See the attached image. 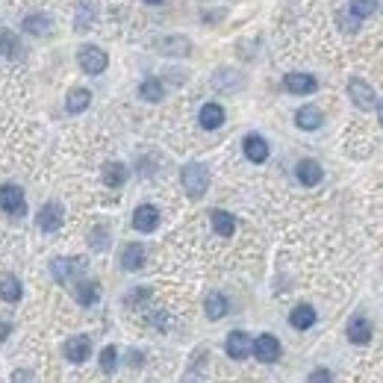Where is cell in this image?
Returning a JSON list of instances; mask_svg holds the SVG:
<instances>
[{
	"label": "cell",
	"mask_w": 383,
	"mask_h": 383,
	"mask_svg": "<svg viewBox=\"0 0 383 383\" xmlns=\"http://www.w3.org/2000/svg\"><path fill=\"white\" fill-rule=\"evenodd\" d=\"M180 180L189 197H204V192L209 189V169L204 162H189V165H183Z\"/></svg>",
	"instance_id": "6da1fadb"
},
{
	"label": "cell",
	"mask_w": 383,
	"mask_h": 383,
	"mask_svg": "<svg viewBox=\"0 0 383 383\" xmlns=\"http://www.w3.org/2000/svg\"><path fill=\"white\" fill-rule=\"evenodd\" d=\"M0 209H4L6 215H15V219L27 215V197H24V189L15 186V183H4V186H0Z\"/></svg>",
	"instance_id": "7a4b0ae2"
},
{
	"label": "cell",
	"mask_w": 383,
	"mask_h": 383,
	"mask_svg": "<svg viewBox=\"0 0 383 383\" xmlns=\"http://www.w3.org/2000/svg\"><path fill=\"white\" fill-rule=\"evenodd\" d=\"M83 272H86V260L83 257H59V260L51 262V274H54L56 283H71Z\"/></svg>",
	"instance_id": "3957f363"
},
{
	"label": "cell",
	"mask_w": 383,
	"mask_h": 383,
	"mask_svg": "<svg viewBox=\"0 0 383 383\" xmlns=\"http://www.w3.org/2000/svg\"><path fill=\"white\" fill-rule=\"evenodd\" d=\"M80 68L86 71V74H104L107 71V65H109V56L101 51V47H95V44H86V47H80Z\"/></svg>",
	"instance_id": "277c9868"
},
{
	"label": "cell",
	"mask_w": 383,
	"mask_h": 383,
	"mask_svg": "<svg viewBox=\"0 0 383 383\" xmlns=\"http://www.w3.org/2000/svg\"><path fill=\"white\" fill-rule=\"evenodd\" d=\"M348 95H351V104H354L357 109H363V112H372L375 104H377L375 89H372L365 80H360V77H354L351 83H348Z\"/></svg>",
	"instance_id": "5b68a950"
},
{
	"label": "cell",
	"mask_w": 383,
	"mask_h": 383,
	"mask_svg": "<svg viewBox=\"0 0 383 383\" xmlns=\"http://www.w3.org/2000/svg\"><path fill=\"white\" fill-rule=\"evenodd\" d=\"M251 354H254L260 363H277V360H280V354H283L280 339H277V336H272V333H262V336H257V339H254Z\"/></svg>",
	"instance_id": "8992f818"
},
{
	"label": "cell",
	"mask_w": 383,
	"mask_h": 383,
	"mask_svg": "<svg viewBox=\"0 0 383 383\" xmlns=\"http://www.w3.org/2000/svg\"><path fill=\"white\" fill-rule=\"evenodd\" d=\"M62 219H65V209H62L56 201L44 204V207L36 212V224H39L44 233H56V230L62 227Z\"/></svg>",
	"instance_id": "52a82bcc"
},
{
	"label": "cell",
	"mask_w": 383,
	"mask_h": 383,
	"mask_svg": "<svg viewBox=\"0 0 383 383\" xmlns=\"http://www.w3.org/2000/svg\"><path fill=\"white\" fill-rule=\"evenodd\" d=\"M283 89L292 92V95H312L315 89H319V80H315L312 74H301V71H292L283 77Z\"/></svg>",
	"instance_id": "ba28073f"
},
{
	"label": "cell",
	"mask_w": 383,
	"mask_h": 383,
	"mask_svg": "<svg viewBox=\"0 0 383 383\" xmlns=\"http://www.w3.org/2000/svg\"><path fill=\"white\" fill-rule=\"evenodd\" d=\"M62 354H65V360H71V363H86L92 357V339L89 336H71V339H65Z\"/></svg>",
	"instance_id": "9c48e42d"
},
{
	"label": "cell",
	"mask_w": 383,
	"mask_h": 383,
	"mask_svg": "<svg viewBox=\"0 0 383 383\" xmlns=\"http://www.w3.org/2000/svg\"><path fill=\"white\" fill-rule=\"evenodd\" d=\"M157 224H159V209L154 204L136 207V212H133V227H136L139 233H154Z\"/></svg>",
	"instance_id": "30bf717a"
},
{
	"label": "cell",
	"mask_w": 383,
	"mask_h": 383,
	"mask_svg": "<svg viewBox=\"0 0 383 383\" xmlns=\"http://www.w3.org/2000/svg\"><path fill=\"white\" fill-rule=\"evenodd\" d=\"M251 348H254V339L242 330H233L227 336V357L230 360H245L248 354H251Z\"/></svg>",
	"instance_id": "8fae6325"
},
{
	"label": "cell",
	"mask_w": 383,
	"mask_h": 383,
	"mask_svg": "<svg viewBox=\"0 0 383 383\" xmlns=\"http://www.w3.org/2000/svg\"><path fill=\"white\" fill-rule=\"evenodd\" d=\"M242 151H245V157H248V159L260 165V162L269 159V142H265L262 136H257V133H251V136H245Z\"/></svg>",
	"instance_id": "7c38bea8"
},
{
	"label": "cell",
	"mask_w": 383,
	"mask_h": 383,
	"mask_svg": "<svg viewBox=\"0 0 383 383\" xmlns=\"http://www.w3.org/2000/svg\"><path fill=\"white\" fill-rule=\"evenodd\" d=\"M295 174H298V180H301L304 186H319L322 177H324L322 165L315 159H301V162H298V169H295Z\"/></svg>",
	"instance_id": "4fadbf2b"
},
{
	"label": "cell",
	"mask_w": 383,
	"mask_h": 383,
	"mask_svg": "<svg viewBox=\"0 0 383 383\" xmlns=\"http://www.w3.org/2000/svg\"><path fill=\"white\" fill-rule=\"evenodd\" d=\"M197 121H201L204 130H219L224 124V109L219 104H204L201 112H197Z\"/></svg>",
	"instance_id": "5bb4252c"
},
{
	"label": "cell",
	"mask_w": 383,
	"mask_h": 383,
	"mask_svg": "<svg viewBox=\"0 0 383 383\" xmlns=\"http://www.w3.org/2000/svg\"><path fill=\"white\" fill-rule=\"evenodd\" d=\"M322 121H324V115H322L319 107H301V109L295 112V124L301 127V130H319Z\"/></svg>",
	"instance_id": "9a60e30c"
},
{
	"label": "cell",
	"mask_w": 383,
	"mask_h": 383,
	"mask_svg": "<svg viewBox=\"0 0 383 383\" xmlns=\"http://www.w3.org/2000/svg\"><path fill=\"white\" fill-rule=\"evenodd\" d=\"M24 32H30V36H51V32H54V21L51 18H47V15H27V18H24Z\"/></svg>",
	"instance_id": "2e32d148"
},
{
	"label": "cell",
	"mask_w": 383,
	"mask_h": 383,
	"mask_svg": "<svg viewBox=\"0 0 383 383\" xmlns=\"http://www.w3.org/2000/svg\"><path fill=\"white\" fill-rule=\"evenodd\" d=\"M121 265H124V272H139L142 265H145V248L136 245V242L124 245V251H121Z\"/></svg>",
	"instance_id": "e0dca14e"
},
{
	"label": "cell",
	"mask_w": 383,
	"mask_h": 383,
	"mask_svg": "<svg viewBox=\"0 0 383 383\" xmlns=\"http://www.w3.org/2000/svg\"><path fill=\"white\" fill-rule=\"evenodd\" d=\"M289 324L295 330H310L315 324V310L310 304H298L292 312H289Z\"/></svg>",
	"instance_id": "ac0fdd59"
},
{
	"label": "cell",
	"mask_w": 383,
	"mask_h": 383,
	"mask_svg": "<svg viewBox=\"0 0 383 383\" xmlns=\"http://www.w3.org/2000/svg\"><path fill=\"white\" fill-rule=\"evenodd\" d=\"M21 295H24V286H21L18 277H12V274L0 277V298H4L6 304H18Z\"/></svg>",
	"instance_id": "d6986e66"
},
{
	"label": "cell",
	"mask_w": 383,
	"mask_h": 383,
	"mask_svg": "<svg viewBox=\"0 0 383 383\" xmlns=\"http://www.w3.org/2000/svg\"><path fill=\"white\" fill-rule=\"evenodd\" d=\"M89 104H92V92L83 89V86L71 89L68 97H65V109H68L71 115H77V112H83V109H89Z\"/></svg>",
	"instance_id": "ffe728a7"
},
{
	"label": "cell",
	"mask_w": 383,
	"mask_h": 383,
	"mask_svg": "<svg viewBox=\"0 0 383 383\" xmlns=\"http://www.w3.org/2000/svg\"><path fill=\"white\" fill-rule=\"evenodd\" d=\"M157 47H159L165 56H186V54L192 51V44L183 39V36H169V39H162Z\"/></svg>",
	"instance_id": "44dd1931"
},
{
	"label": "cell",
	"mask_w": 383,
	"mask_h": 383,
	"mask_svg": "<svg viewBox=\"0 0 383 383\" xmlns=\"http://www.w3.org/2000/svg\"><path fill=\"white\" fill-rule=\"evenodd\" d=\"M104 183L112 189H118L127 183V165L124 162H107L104 165Z\"/></svg>",
	"instance_id": "7402d4cb"
},
{
	"label": "cell",
	"mask_w": 383,
	"mask_h": 383,
	"mask_svg": "<svg viewBox=\"0 0 383 383\" xmlns=\"http://www.w3.org/2000/svg\"><path fill=\"white\" fill-rule=\"evenodd\" d=\"M204 310H207V319H212V322L224 319V315H227V298L219 295V292H209L207 301H204Z\"/></svg>",
	"instance_id": "603a6c76"
},
{
	"label": "cell",
	"mask_w": 383,
	"mask_h": 383,
	"mask_svg": "<svg viewBox=\"0 0 383 383\" xmlns=\"http://www.w3.org/2000/svg\"><path fill=\"white\" fill-rule=\"evenodd\" d=\"M348 339H351L354 345H369L372 342V324L365 319H354L351 324H348Z\"/></svg>",
	"instance_id": "cb8c5ba5"
},
{
	"label": "cell",
	"mask_w": 383,
	"mask_h": 383,
	"mask_svg": "<svg viewBox=\"0 0 383 383\" xmlns=\"http://www.w3.org/2000/svg\"><path fill=\"white\" fill-rule=\"evenodd\" d=\"M212 230L219 233V236H233V230H236V219H233L230 212H224V209H212Z\"/></svg>",
	"instance_id": "d4e9b609"
},
{
	"label": "cell",
	"mask_w": 383,
	"mask_h": 383,
	"mask_svg": "<svg viewBox=\"0 0 383 383\" xmlns=\"http://www.w3.org/2000/svg\"><path fill=\"white\" fill-rule=\"evenodd\" d=\"M77 301H80L83 307L97 304V301H101V286H97L95 280H83L80 286H77Z\"/></svg>",
	"instance_id": "484cf974"
},
{
	"label": "cell",
	"mask_w": 383,
	"mask_h": 383,
	"mask_svg": "<svg viewBox=\"0 0 383 383\" xmlns=\"http://www.w3.org/2000/svg\"><path fill=\"white\" fill-rule=\"evenodd\" d=\"M139 97L142 101H147V104H159L162 97H165V89H162V80H145L142 86H139Z\"/></svg>",
	"instance_id": "4316f807"
},
{
	"label": "cell",
	"mask_w": 383,
	"mask_h": 383,
	"mask_svg": "<svg viewBox=\"0 0 383 383\" xmlns=\"http://www.w3.org/2000/svg\"><path fill=\"white\" fill-rule=\"evenodd\" d=\"M15 54H21L18 36L12 30H0V56H15Z\"/></svg>",
	"instance_id": "83f0119b"
},
{
	"label": "cell",
	"mask_w": 383,
	"mask_h": 383,
	"mask_svg": "<svg viewBox=\"0 0 383 383\" xmlns=\"http://www.w3.org/2000/svg\"><path fill=\"white\" fill-rule=\"evenodd\" d=\"M336 24H339L342 32H357L360 24H363V18H357V15L345 6V9H339V15H336Z\"/></svg>",
	"instance_id": "f1b7e54d"
},
{
	"label": "cell",
	"mask_w": 383,
	"mask_h": 383,
	"mask_svg": "<svg viewBox=\"0 0 383 383\" xmlns=\"http://www.w3.org/2000/svg\"><path fill=\"white\" fill-rule=\"evenodd\" d=\"M348 9H351L357 18H369V15H375V9H377V0H351Z\"/></svg>",
	"instance_id": "f546056e"
},
{
	"label": "cell",
	"mask_w": 383,
	"mask_h": 383,
	"mask_svg": "<svg viewBox=\"0 0 383 383\" xmlns=\"http://www.w3.org/2000/svg\"><path fill=\"white\" fill-rule=\"evenodd\" d=\"M115 365H118V348H115V345H107L104 351H101V369H104L107 375H112Z\"/></svg>",
	"instance_id": "4dcf8cb0"
},
{
	"label": "cell",
	"mask_w": 383,
	"mask_h": 383,
	"mask_svg": "<svg viewBox=\"0 0 383 383\" xmlns=\"http://www.w3.org/2000/svg\"><path fill=\"white\" fill-rule=\"evenodd\" d=\"M89 245L95 248V251H104V248L109 245V233H107V227H95L92 236H89Z\"/></svg>",
	"instance_id": "1f68e13d"
},
{
	"label": "cell",
	"mask_w": 383,
	"mask_h": 383,
	"mask_svg": "<svg viewBox=\"0 0 383 383\" xmlns=\"http://www.w3.org/2000/svg\"><path fill=\"white\" fill-rule=\"evenodd\" d=\"M307 383H333V375L327 369H312L310 377H307Z\"/></svg>",
	"instance_id": "d6a6232c"
},
{
	"label": "cell",
	"mask_w": 383,
	"mask_h": 383,
	"mask_svg": "<svg viewBox=\"0 0 383 383\" xmlns=\"http://www.w3.org/2000/svg\"><path fill=\"white\" fill-rule=\"evenodd\" d=\"M9 383H36V375H32L30 369H15Z\"/></svg>",
	"instance_id": "836d02e7"
},
{
	"label": "cell",
	"mask_w": 383,
	"mask_h": 383,
	"mask_svg": "<svg viewBox=\"0 0 383 383\" xmlns=\"http://www.w3.org/2000/svg\"><path fill=\"white\" fill-rule=\"evenodd\" d=\"M142 363H145V357L139 351H130L127 354V365H142Z\"/></svg>",
	"instance_id": "e575fe53"
},
{
	"label": "cell",
	"mask_w": 383,
	"mask_h": 383,
	"mask_svg": "<svg viewBox=\"0 0 383 383\" xmlns=\"http://www.w3.org/2000/svg\"><path fill=\"white\" fill-rule=\"evenodd\" d=\"M154 322H157V327H165V322H169V319H165V312H157Z\"/></svg>",
	"instance_id": "d590c367"
},
{
	"label": "cell",
	"mask_w": 383,
	"mask_h": 383,
	"mask_svg": "<svg viewBox=\"0 0 383 383\" xmlns=\"http://www.w3.org/2000/svg\"><path fill=\"white\" fill-rule=\"evenodd\" d=\"M6 333H9V324H6V322H0V339H6Z\"/></svg>",
	"instance_id": "8d00e7d4"
},
{
	"label": "cell",
	"mask_w": 383,
	"mask_h": 383,
	"mask_svg": "<svg viewBox=\"0 0 383 383\" xmlns=\"http://www.w3.org/2000/svg\"><path fill=\"white\" fill-rule=\"evenodd\" d=\"M377 118H380V127H383V101L377 104Z\"/></svg>",
	"instance_id": "74e56055"
},
{
	"label": "cell",
	"mask_w": 383,
	"mask_h": 383,
	"mask_svg": "<svg viewBox=\"0 0 383 383\" xmlns=\"http://www.w3.org/2000/svg\"><path fill=\"white\" fill-rule=\"evenodd\" d=\"M145 4H162V0H145Z\"/></svg>",
	"instance_id": "f35d334b"
}]
</instances>
